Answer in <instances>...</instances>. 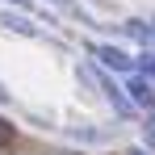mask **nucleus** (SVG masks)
<instances>
[{
    "mask_svg": "<svg viewBox=\"0 0 155 155\" xmlns=\"http://www.w3.org/2000/svg\"><path fill=\"white\" fill-rule=\"evenodd\" d=\"M92 54L101 59L109 71H134V59L126 51H117V46H92Z\"/></svg>",
    "mask_w": 155,
    "mask_h": 155,
    "instance_id": "obj_1",
    "label": "nucleus"
},
{
    "mask_svg": "<svg viewBox=\"0 0 155 155\" xmlns=\"http://www.w3.org/2000/svg\"><path fill=\"white\" fill-rule=\"evenodd\" d=\"M126 88H130V92H126V101H138V105H147V109L155 105V88H151V80L130 76V84H126Z\"/></svg>",
    "mask_w": 155,
    "mask_h": 155,
    "instance_id": "obj_2",
    "label": "nucleus"
},
{
    "mask_svg": "<svg viewBox=\"0 0 155 155\" xmlns=\"http://www.w3.org/2000/svg\"><path fill=\"white\" fill-rule=\"evenodd\" d=\"M0 25L8 29V34H21V38H34V34H38V25L25 21L21 13H4V17H0Z\"/></svg>",
    "mask_w": 155,
    "mask_h": 155,
    "instance_id": "obj_3",
    "label": "nucleus"
},
{
    "mask_svg": "<svg viewBox=\"0 0 155 155\" xmlns=\"http://www.w3.org/2000/svg\"><path fill=\"white\" fill-rule=\"evenodd\" d=\"M126 34H130V38H138V42H151V38H155L151 25H143V21H126Z\"/></svg>",
    "mask_w": 155,
    "mask_h": 155,
    "instance_id": "obj_4",
    "label": "nucleus"
},
{
    "mask_svg": "<svg viewBox=\"0 0 155 155\" xmlns=\"http://www.w3.org/2000/svg\"><path fill=\"white\" fill-rule=\"evenodd\" d=\"M138 76H143V80H155V54H143V59H138Z\"/></svg>",
    "mask_w": 155,
    "mask_h": 155,
    "instance_id": "obj_5",
    "label": "nucleus"
},
{
    "mask_svg": "<svg viewBox=\"0 0 155 155\" xmlns=\"http://www.w3.org/2000/svg\"><path fill=\"white\" fill-rule=\"evenodd\" d=\"M143 138H147V147H155V109L147 113V122H143Z\"/></svg>",
    "mask_w": 155,
    "mask_h": 155,
    "instance_id": "obj_6",
    "label": "nucleus"
},
{
    "mask_svg": "<svg viewBox=\"0 0 155 155\" xmlns=\"http://www.w3.org/2000/svg\"><path fill=\"white\" fill-rule=\"evenodd\" d=\"M13 143V122H0V147Z\"/></svg>",
    "mask_w": 155,
    "mask_h": 155,
    "instance_id": "obj_7",
    "label": "nucleus"
},
{
    "mask_svg": "<svg viewBox=\"0 0 155 155\" xmlns=\"http://www.w3.org/2000/svg\"><path fill=\"white\" fill-rule=\"evenodd\" d=\"M8 4H17V8H29V4H34V0H8Z\"/></svg>",
    "mask_w": 155,
    "mask_h": 155,
    "instance_id": "obj_8",
    "label": "nucleus"
},
{
    "mask_svg": "<svg viewBox=\"0 0 155 155\" xmlns=\"http://www.w3.org/2000/svg\"><path fill=\"white\" fill-rule=\"evenodd\" d=\"M4 101H8V88H4V84H0V105H4Z\"/></svg>",
    "mask_w": 155,
    "mask_h": 155,
    "instance_id": "obj_9",
    "label": "nucleus"
},
{
    "mask_svg": "<svg viewBox=\"0 0 155 155\" xmlns=\"http://www.w3.org/2000/svg\"><path fill=\"white\" fill-rule=\"evenodd\" d=\"M126 155H147V151H143V147H134V151H126Z\"/></svg>",
    "mask_w": 155,
    "mask_h": 155,
    "instance_id": "obj_10",
    "label": "nucleus"
},
{
    "mask_svg": "<svg viewBox=\"0 0 155 155\" xmlns=\"http://www.w3.org/2000/svg\"><path fill=\"white\" fill-rule=\"evenodd\" d=\"M54 4H71V0H54Z\"/></svg>",
    "mask_w": 155,
    "mask_h": 155,
    "instance_id": "obj_11",
    "label": "nucleus"
},
{
    "mask_svg": "<svg viewBox=\"0 0 155 155\" xmlns=\"http://www.w3.org/2000/svg\"><path fill=\"white\" fill-rule=\"evenodd\" d=\"M151 34H155V21H151Z\"/></svg>",
    "mask_w": 155,
    "mask_h": 155,
    "instance_id": "obj_12",
    "label": "nucleus"
}]
</instances>
